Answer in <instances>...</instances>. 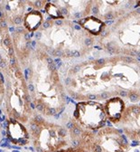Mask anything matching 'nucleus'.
<instances>
[{"mask_svg": "<svg viewBox=\"0 0 140 152\" xmlns=\"http://www.w3.org/2000/svg\"><path fill=\"white\" fill-rule=\"evenodd\" d=\"M58 67L66 91L75 101H108L113 97L140 102V61L109 55L88 60L64 61Z\"/></svg>", "mask_w": 140, "mask_h": 152, "instance_id": "nucleus-1", "label": "nucleus"}, {"mask_svg": "<svg viewBox=\"0 0 140 152\" xmlns=\"http://www.w3.org/2000/svg\"><path fill=\"white\" fill-rule=\"evenodd\" d=\"M33 108L43 117H57L67 104V94L57 64L46 53L34 48L25 70Z\"/></svg>", "mask_w": 140, "mask_h": 152, "instance_id": "nucleus-2", "label": "nucleus"}, {"mask_svg": "<svg viewBox=\"0 0 140 152\" xmlns=\"http://www.w3.org/2000/svg\"><path fill=\"white\" fill-rule=\"evenodd\" d=\"M96 37L76 22L51 19L44 20L34 33L33 47L46 53L52 58L64 61L84 57L94 47Z\"/></svg>", "mask_w": 140, "mask_h": 152, "instance_id": "nucleus-3", "label": "nucleus"}, {"mask_svg": "<svg viewBox=\"0 0 140 152\" xmlns=\"http://www.w3.org/2000/svg\"><path fill=\"white\" fill-rule=\"evenodd\" d=\"M0 73L6 85L2 105L6 119H14L25 125L28 124L34 117L35 111L33 108L25 71L10 60L0 63Z\"/></svg>", "mask_w": 140, "mask_h": 152, "instance_id": "nucleus-4", "label": "nucleus"}, {"mask_svg": "<svg viewBox=\"0 0 140 152\" xmlns=\"http://www.w3.org/2000/svg\"><path fill=\"white\" fill-rule=\"evenodd\" d=\"M96 41L109 55L140 59V9L130 11L106 26Z\"/></svg>", "mask_w": 140, "mask_h": 152, "instance_id": "nucleus-5", "label": "nucleus"}, {"mask_svg": "<svg viewBox=\"0 0 140 152\" xmlns=\"http://www.w3.org/2000/svg\"><path fill=\"white\" fill-rule=\"evenodd\" d=\"M30 139L37 152H54L66 145L67 130L36 114L28 123Z\"/></svg>", "mask_w": 140, "mask_h": 152, "instance_id": "nucleus-6", "label": "nucleus"}, {"mask_svg": "<svg viewBox=\"0 0 140 152\" xmlns=\"http://www.w3.org/2000/svg\"><path fill=\"white\" fill-rule=\"evenodd\" d=\"M81 144L82 148L75 149L76 152H125L128 148L125 137L118 129L105 126L93 131L90 138Z\"/></svg>", "mask_w": 140, "mask_h": 152, "instance_id": "nucleus-7", "label": "nucleus"}, {"mask_svg": "<svg viewBox=\"0 0 140 152\" xmlns=\"http://www.w3.org/2000/svg\"><path fill=\"white\" fill-rule=\"evenodd\" d=\"M104 106L98 102H79L73 110V125L82 129L98 130L106 125Z\"/></svg>", "mask_w": 140, "mask_h": 152, "instance_id": "nucleus-8", "label": "nucleus"}, {"mask_svg": "<svg viewBox=\"0 0 140 152\" xmlns=\"http://www.w3.org/2000/svg\"><path fill=\"white\" fill-rule=\"evenodd\" d=\"M92 1H45L44 10L51 19L77 22L91 15Z\"/></svg>", "mask_w": 140, "mask_h": 152, "instance_id": "nucleus-9", "label": "nucleus"}, {"mask_svg": "<svg viewBox=\"0 0 140 152\" xmlns=\"http://www.w3.org/2000/svg\"><path fill=\"white\" fill-rule=\"evenodd\" d=\"M11 53L12 60L24 71L27 67L32 51L34 49L28 32L23 26L11 29Z\"/></svg>", "mask_w": 140, "mask_h": 152, "instance_id": "nucleus-10", "label": "nucleus"}, {"mask_svg": "<svg viewBox=\"0 0 140 152\" xmlns=\"http://www.w3.org/2000/svg\"><path fill=\"white\" fill-rule=\"evenodd\" d=\"M133 1H92L91 15L104 20H115L122 17L130 7H134Z\"/></svg>", "mask_w": 140, "mask_h": 152, "instance_id": "nucleus-11", "label": "nucleus"}, {"mask_svg": "<svg viewBox=\"0 0 140 152\" xmlns=\"http://www.w3.org/2000/svg\"><path fill=\"white\" fill-rule=\"evenodd\" d=\"M115 125L130 140L140 141V105L126 107L120 120Z\"/></svg>", "mask_w": 140, "mask_h": 152, "instance_id": "nucleus-12", "label": "nucleus"}, {"mask_svg": "<svg viewBox=\"0 0 140 152\" xmlns=\"http://www.w3.org/2000/svg\"><path fill=\"white\" fill-rule=\"evenodd\" d=\"M3 13L6 22L10 29L22 26L23 19L26 13V1H2Z\"/></svg>", "mask_w": 140, "mask_h": 152, "instance_id": "nucleus-13", "label": "nucleus"}, {"mask_svg": "<svg viewBox=\"0 0 140 152\" xmlns=\"http://www.w3.org/2000/svg\"><path fill=\"white\" fill-rule=\"evenodd\" d=\"M5 127L7 138L12 144L25 146L29 142V130L22 122L14 119H6Z\"/></svg>", "mask_w": 140, "mask_h": 152, "instance_id": "nucleus-14", "label": "nucleus"}, {"mask_svg": "<svg viewBox=\"0 0 140 152\" xmlns=\"http://www.w3.org/2000/svg\"><path fill=\"white\" fill-rule=\"evenodd\" d=\"M10 28L3 13V2L0 1V63L12 60Z\"/></svg>", "mask_w": 140, "mask_h": 152, "instance_id": "nucleus-15", "label": "nucleus"}, {"mask_svg": "<svg viewBox=\"0 0 140 152\" xmlns=\"http://www.w3.org/2000/svg\"><path fill=\"white\" fill-rule=\"evenodd\" d=\"M103 106L107 120H109L113 124L118 122L126 109L125 101L120 97H113L109 99L105 102Z\"/></svg>", "mask_w": 140, "mask_h": 152, "instance_id": "nucleus-16", "label": "nucleus"}, {"mask_svg": "<svg viewBox=\"0 0 140 152\" xmlns=\"http://www.w3.org/2000/svg\"><path fill=\"white\" fill-rule=\"evenodd\" d=\"M44 22V19L43 13L40 10L32 9L31 11H28V12L26 11L23 19L22 26L29 34L35 33L42 26Z\"/></svg>", "mask_w": 140, "mask_h": 152, "instance_id": "nucleus-17", "label": "nucleus"}, {"mask_svg": "<svg viewBox=\"0 0 140 152\" xmlns=\"http://www.w3.org/2000/svg\"><path fill=\"white\" fill-rule=\"evenodd\" d=\"M76 23L94 37H98L102 34V32L106 27L105 22H103L101 19H98V17L93 15H90L85 18H82L81 20L77 21Z\"/></svg>", "mask_w": 140, "mask_h": 152, "instance_id": "nucleus-18", "label": "nucleus"}, {"mask_svg": "<svg viewBox=\"0 0 140 152\" xmlns=\"http://www.w3.org/2000/svg\"><path fill=\"white\" fill-rule=\"evenodd\" d=\"M5 93H6V85L5 81L2 74L0 73V106L3 105L4 99H5Z\"/></svg>", "mask_w": 140, "mask_h": 152, "instance_id": "nucleus-19", "label": "nucleus"}, {"mask_svg": "<svg viewBox=\"0 0 140 152\" xmlns=\"http://www.w3.org/2000/svg\"><path fill=\"white\" fill-rule=\"evenodd\" d=\"M5 134H6V132H4L3 130H2V125H1V122H0V137H2V136H5ZM2 140H0V142H1Z\"/></svg>", "mask_w": 140, "mask_h": 152, "instance_id": "nucleus-20", "label": "nucleus"}]
</instances>
